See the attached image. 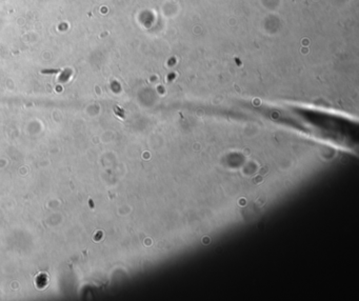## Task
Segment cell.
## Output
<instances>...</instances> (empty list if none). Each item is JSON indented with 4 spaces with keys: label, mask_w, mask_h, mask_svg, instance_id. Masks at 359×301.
<instances>
[{
    "label": "cell",
    "mask_w": 359,
    "mask_h": 301,
    "mask_svg": "<svg viewBox=\"0 0 359 301\" xmlns=\"http://www.w3.org/2000/svg\"><path fill=\"white\" fill-rule=\"evenodd\" d=\"M60 70H43L41 71L42 74H56V73H60Z\"/></svg>",
    "instance_id": "obj_1"
}]
</instances>
